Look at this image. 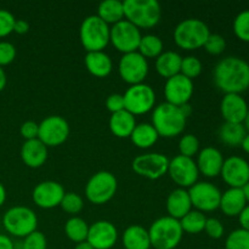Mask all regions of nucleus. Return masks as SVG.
Listing matches in <instances>:
<instances>
[{"label": "nucleus", "instance_id": "f257e3e1", "mask_svg": "<svg viewBox=\"0 0 249 249\" xmlns=\"http://www.w3.org/2000/svg\"><path fill=\"white\" fill-rule=\"evenodd\" d=\"M214 83L224 94H238L249 89V65L243 58L228 56L214 67Z\"/></svg>", "mask_w": 249, "mask_h": 249}, {"label": "nucleus", "instance_id": "79ce46f5", "mask_svg": "<svg viewBox=\"0 0 249 249\" xmlns=\"http://www.w3.org/2000/svg\"><path fill=\"white\" fill-rule=\"evenodd\" d=\"M15 21L16 18L11 12L0 9V38H5L14 32Z\"/></svg>", "mask_w": 249, "mask_h": 249}, {"label": "nucleus", "instance_id": "6e6d98bb", "mask_svg": "<svg viewBox=\"0 0 249 249\" xmlns=\"http://www.w3.org/2000/svg\"><path fill=\"white\" fill-rule=\"evenodd\" d=\"M242 191H243V195H245L246 201H247V204H249V181L242 187Z\"/></svg>", "mask_w": 249, "mask_h": 249}, {"label": "nucleus", "instance_id": "c756f323", "mask_svg": "<svg viewBox=\"0 0 249 249\" xmlns=\"http://www.w3.org/2000/svg\"><path fill=\"white\" fill-rule=\"evenodd\" d=\"M97 16L107 24H116L124 19L123 1L121 0H105L97 7Z\"/></svg>", "mask_w": 249, "mask_h": 249}, {"label": "nucleus", "instance_id": "5701e85b", "mask_svg": "<svg viewBox=\"0 0 249 249\" xmlns=\"http://www.w3.org/2000/svg\"><path fill=\"white\" fill-rule=\"evenodd\" d=\"M191 211L192 203L189 191L185 189H180V187L173 190L167 198L168 216L180 220Z\"/></svg>", "mask_w": 249, "mask_h": 249}, {"label": "nucleus", "instance_id": "4c0bfd02", "mask_svg": "<svg viewBox=\"0 0 249 249\" xmlns=\"http://www.w3.org/2000/svg\"><path fill=\"white\" fill-rule=\"evenodd\" d=\"M225 249H249V232L243 229L233 230L228 236Z\"/></svg>", "mask_w": 249, "mask_h": 249}, {"label": "nucleus", "instance_id": "72a5a7b5", "mask_svg": "<svg viewBox=\"0 0 249 249\" xmlns=\"http://www.w3.org/2000/svg\"><path fill=\"white\" fill-rule=\"evenodd\" d=\"M179 221L184 232L197 235V233L204 231L207 216L204 215V213L199 211H191L184 218L180 219Z\"/></svg>", "mask_w": 249, "mask_h": 249}, {"label": "nucleus", "instance_id": "393cba45", "mask_svg": "<svg viewBox=\"0 0 249 249\" xmlns=\"http://www.w3.org/2000/svg\"><path fill=\"white\" fill-rule=\"evenodd\" d=\"M246 206H247V201H246L242 189L230 187L224 194H221L219 208L226 216H238L241 212L246 208Z\"/></svg>", "mask_w": 249, "mask_h": 249}, {"label": "nucleus", "instance_id": "aec40b11", "mask_svg": "<svg viewBox=\"0 0 249 249\" xmlns=\"http://www.w3.org/2000/svg\"><path fill=\"white\" fill-rule=\"evenodd\" d=\"M249 107L247 101L238 94H225L220 104V112L228 123L242 124L247 116Z\"/></svg>", "mask_w": 249, "mask_h": 249}, {"label": "nucleus", "instance_id": "6e6552de", "mask_svg": "<svg viewBox=\"0 0 249 249\" xmlns=\"http://www.w3.org/2000/svg\"><path fill=\"white\" fill-rule=\"evenodd\" d=\"M118 181L111 172L101 170L92 175L85 185V196L92 204H105L114 197Z\"/></svg>", "mask_w": 249, "mask_h": 249}, {"label": "nucleus", "instance_id": "b1692460", "mask_svg": "<svg viewBox=\"0 0 249 249\" xmlns=\"http://www.w3.org/2000/svg\"><path fill=\"white\" fill-rule=\"evenodd\" d=\"M84 63L90 74L97 78H106L107 75L111 74L112 68H113L112 58L105 51L87 53Z\"/></svg>", "mask_w": 249, "mask_h": 249}, {"label": "nucleus", "instance_id": "4be33fe9", "mask_svg": "<svg viewBox=\"0 0 249 249\" xmlns=\"http://www.w3.org/2000/svg\"><path fill=\"white\" fill-rule=\"evenodd\" d=\"M48 147L39 139L24 141L21 148V158L29 168H40L48 160Z\"/></svg>", "mask_w": 249, "mask_h": 249}, {"label": "nucleus", "instance_id": "dca6fc26", "mask_svg": "<svg viewBox=\"0 0 249 249\" xmlns=\"http://www.w3.org/2000/svg\"><path fill=\"white\" fill-rule=\"evenodd\" d=\"M194 82L180 73L169 78L164 84L165 102L178 107L189 104L194 95Z\"/></svg>", "mask_w": 249, "mask_h": 249}, {"label": "nucleus", "instance_id": "412c9836", "mask_svg": "<svg viewBox=\"0 0 249 249\" xmlns=\"http://www.w3.org/2000/svg\"><path fill=\"white\" fill-rule=\"evenodd\" d=\"M224 160H225L223 153L218 148L208 146L202 148L198 152L196 164L199 174L204 175L206 178H216L220 175Z\"/></svg>", "mask_w": 249, "mask_h": 249}, {"label": "nucleus", "instance_id": "9b49d317", "mask_svg": "<svg viewBox=\"0 0 249 249\" xmlns=\"http://www.w3.org/2000/svg\"><path fill=\"white\" fill-rule=\"evenodd\" d=\"M169 158L163 153H143L134 158L131 168L140 177L150 180H158L168 173Z\"/></svg>", "mask_w": 249, "mask_h": 249}, {"label": "nucleus", "instance_id": "bf43d9fd", "mask_svg": "<svg viewBox=\"0 0 249 249\" xmlns=\"http://www.w3.org/2000/svg\"><path fill=\"white\" fill-rule=\"evenodd\" d=\"M123 249H124V248H123Z\"/></svg>", "mask_w": 249, "mask_h": 249}, {"label": "nucleus", "instance_id": "1a4fd4ad", "mask_svg": "<svg viewBox=\"0 0 249 249\" xmlns=\"http://www.w3.org/2000/svg\"><path fill=\"white\" fill-rule=\"evenodd\" d=\"M125 111L133 116H141L152 111L156 104V92L151 85H130L123 95Z\"/></svg>", "mask_w": 249, "mask_h": 249}, {"label": "nucleus", "instance_id": "13d9d810", "mask_svg": "<svg viewBox=\"0 0 249 249\" xmlns=\"http://www.w3.org/2000/svg\"><path fill=\"white\" fill-rule=\"evenodd\" d=\"M0 225H1V218H0Z\"/></svg>", "mask_w": 249, "mask_h": 249}, {"label": "nucleus", "instance_id": "a878e982", "mask_svg": "<svg viewBox=\"0 0 249 249\" xmlns=\"http://www.w3.org/2000/svg\"><path fill=\"white\" fill-rule=\"evenodd\" d=\"M109 130L112 131L114 136L119 139L130 138L131 133L136 126L135 116L129 113L128 111H121L113 113L109 118Z\"/></svg>", "mask_w": 249, "mask_h": 249}, {"label": "nucleus", "instance_id": "37998d69", "mask_svg": "<svg viewBox=\"0 0 249 249\" xmlns=\"http://www.w3.org/2000/svg\"><path fill=\"white\" fill-rule=\"evenodd\" d=\"M16 48L10 41H0V67L10 65L16 58Z\"/></svg>", "mask_w": 249, "mask_h": 249}, {"label": "nucleus", "instance_id": "8fccbe9b", "mask_svg": "<svg viewBox=\"0 0 249 249\" xmlns=\"http://www.w3.org/2000/svg\"><path fill=\"white\" fill-rule=\"evenodd\" d=\"M0 249H15V243L7 235L0 233Z\"/></svg>", "mask_w": 249, "mask_h": 249}, {"label": "nucleus", "instance_id": "f8f14e48", "mask_svg": "<svg viewBox=\"0 0 249 249\" xmlns=\"http://www.w3.org/2000/svg\"><path fill=\"white\" fill-rule=\"evenodd\" d=\"M70 136V124L61 116H49L39 123L38 139L46 147L62 145Z\"/></svg>", "mask_w": 249, "mask_h": 249}, {"label": "nucleus", "instance_id": "6ab92c4d", "mask_svg": "<svg viewBox=\"0 0 249 249\" xmlns=\"http://www.w3.org/2000/svg\"><path fill=\"white\" fill-rule=\"evenodd\" d=\"M118 240V230L111 221L99 220L89 226L87 241L94 249H111Z\"/></svg>", "mask_w": 249, "mask_h": 249}, {"label": "nucleus", "instance_id": "c9c22d12", "mask_svg": "<svg viewBox=\"0 0 249 249\" xmlns=\"http://www.w3.org/2000/svg\"><path fill=\"white\" fill-rule=\"evenodd\" d=\"M233 33L241 41L249 43V10L241 11L233 19Z\"/></svg>", "mask_w": 249, "mask_h": 249}, {"label": "nucleus", "instance_id": "864d4df0", "mask_svg": "<svg viewBox=\"0 0 249 249\" xmlns=\"http://www.w3.org/2000/svg\"><path fill=\"white\" fill-rule=\"evenodd\" d=\"M241 147H242V150L245 151L246 153H248L249 155V133H247V135H246L245 139H243L242 143H241Z\"/></svg>", "mask_w": 249, "mask_h": 249}, {"label": "nucleus", "instance_id": "49530a36", "mask_svg": "<svg viewBox=\"0 0 249 249\" xmlns=\"http://www.w3.org/2000/svg\"><path fill=\"white\" fill-rule=\"evenodd\" d=\"M106 107L112 114L125 109L124 106V97L121 94H111L106 100Z\"/></svg>", "mask_w": 249, "mask_h": 249}, {"label": "nucleus", "instance_id": "9d476101", "mask_svg": "<svg viewBox=\"0 0 249 249\" xmlns=\"http://www.w3.org/2000/svg\"><path fill=\"white\" fill-rule=\"evenodd\" d=\"M141 36L142 34L138 27L126 19H123L111 27L109 43H112V45L124 55V53L138 51Z\"/></svg>", "mask_w": 249, "mask_h": 249}, {"label": "nucleus", "instance_id": "c85d7f7f", "mask_svg": "<svg viewBox=\"0 0 249 249\" xmlns=\"http://www.w3.org/2000/svg\"><path fill=\"white\" fill-rule=\"evenodd\" d=\"M158 135L157 130L155 129V126L150 123H140L136 124L135 129L131 133L130 139L131 142L139 148H150L157 142Z\"/></svg>", "mask_w": 249, "mask_h": 249}, {"label": "nucleus", "instance_id": "603ef678", "mask_svg": "<svg viewBox=\"0 0 249 249\" xmlns=\"http://www.w3.org/2000/svg\"><path fill=\"white\" fill-rule=\"evenodd\" d=\"M5 201H6V189H5L4 185L0 182V207H2Z\"/></svg>", "mask_w": 249, "mask_h": 249}, {"label": "nucleus", "instance_id": "ea45409f", "mask_svg": "<svg viewBox=\"0 0 249 249\" xmlns=\"http://www.w3.org/2000/svg\"><path fill=\"white\" fill-rule=\"evenodd\" d=\"M203 48L206 49V51L211 55H220L225 51L226 49V40L223 36L216 33H211L209 34L208 39L204 43Z\"/></svg>", "mask_w": 249, "mask_h": 249}, {"label": "nucleus", "instance_id": "423d86ee", "mask_svg": "<svg viewBox=\"0 0 249 249\" xmlns=\"http://www.w3.org/2000/svg\"><path fill=\"white\" fill-rule=\"evenodd\" d=\"M1 224L9 235L17 238H24L36 231L38 216L33 209L28 207L15 206L5 212Z\"/></svg>", "mask_w": 249, "mask_h": 249}, {"label": "nucleus", "instance_id": "4468645a", "mask_svg": "<svg viewBox=\"0 0 249 249\" xmlns=\"http://www.w3.org/2000/svg\"><path fill=\"white\" fill-rule=\"evenodd\" d=\"M118 72L122 79L128 84H141L148 74V62L138 51L124 53L119 60Z\"/></svg>", "mask_w": 249, "mask_h": 249}, {"label": "nucleus", "instance_id": "20e7f679", "mask_svg": "<svg viewBox=\"0 0 249 249\" xmlns=\"http://www.w3.org/2000/svg\"><path fill=\"white\" fill-rule=\"evenodd\" d=\"M151 247L155 249H175L182 240L180 221L170 216H162L151 224L148 229Z\"/></svg>", "mask_w": 249, "mask_h": 249}, {"label": "nucleus", "instance_id": "ddd939ff", "mask_svg": "<svg viewBox=\"0 0 249 249\" xmlns=\"http://www.w3.org/2000/svg\"><path fill=\"white\" fill-rule=\"evenodd\" d=\"M187 191L191 198L192 207H195L196 211L202 212V213L214 212L220 206L221 192L212 182L197 181Z\"/></svg>", "mask_w": 249, "mask_h": 249}, {"label": "nucleus", "instance_id": "c03bdc74", "mask_svg": "<svg viewBox=\"0 0 249 249\" xmlns=\"http://www.w3.org/2000/svg\"><path fill=\"white\" fill-rule=\"evenodd\" d=\"M204 231H206L207 235L211 238H213V240H219V238H221L224 236L225 229H224V225L221 224V221L219 220V219L207 218Z\"/></svg>", "mask_w": 249, "mask_h": 249}, {"label": "nucleus", "instance_id": "f03ea898", "mask_svg": "<svg viewBox=\"0 0 249 249\" xmlns=\"http://www.w3.org/2000/svg\"><path fill=\"white\" fill-rule=\"evenodd\" d=\"M124 17L139 29L153 28L162 18V7L157 0H124Z\"/></svg>", "mask_w": 249, "mask_h": 249}, {"label": "nucleus", "instance_id": "bb28decb", "mask_svg": "<svg viewBox=\"0 0 249 249\" xmlns=\"http://www.w3.org/2000/svg\"><path fill=\"white\" fill-rule=\"evenodd\" d=\"M181 61L182 57L177 51H163L156 58V71L160 77L169 79L180 73Z\"/></svg>", "mask_w": 249, "mask_h": 249}, {"label": "nucleus", "instance_id": "58836bf2", "mask_svg": "<svg viewBox=\"0 0 249 249\" xmlns=\"http://www.w3.org/2000/svg\"><path fill=\"white\" fill-rule=\"evenodd\" d=\"M180 155L185 157L192 158L194 156L198 155L199 152V140L194 134H186L181 136L179 141Z\"/></svg>", "mask_w": 249, "mask_h": 249}, {"label": "nucleus", "instance_id": "2eb2a0df", "mask_svg": "<svg viewBox=\"0 0 249 249\" xmlns=\"http://www.w3.org/2000/svg\"><path fill=\"white\" fill-rule=\"evenodd\" d=\"M168 174L180 189H190L198 180L199 172L194 158L179 155L169 160Z\"/></svg>", "mask_w": 249, "mask_h": 249}, {"label": "nucleus", "instance_id": "7ed1b4c3", "mask_svg": "<svg viewBox=\"0 0 249 249\" xmlns=\"http://www.w3.org/2000/svg\"><path fill=\"white\" fill-rule=\"evenodd\" d=\"M187 118L184 116L180 107L168 102L160 104L153 108L152 125L158 135L163 138H174L180 135L186 126Z\"/></svg>", "mask_w": 249, "mask_h": 249}, {"label": "nucleus", "instance_id": "5fc2aeb1", "mask_svg": "<svg viewBox=\"0 0 249 249\" xmlns=\"http://www.w3.org/2000/svg\"><path fill=\"white\" fill-rule=\"evenodd\" d=\"M74 249H94L91 247V245H90L88 241H84V242H80V243H77L75 245V248Z\"/></svg>", "mask_w": 249, "mask_h": 249}, {"label": "nucleus", "instance_id": "473e14b6", "mask_svg": "<svg viewBox=\"0 0 249 249\" xmlns=\"http://www.w3.org/2000/svg\"><path fill=\"white\" fill-rule=\"evenodd\" d=\"M138 53H141L143 57L157 58L163 53V41L162 39L155 34H146L141 36L140 44H139Z\"/></svg>", "mask_w": 249, "mask_h": 249}, {"label": "nucleus", "instance_id": "0eeeda50", "mask_svg": "<svg viewBox=\"0 0 249 249\" xmlns=\"http://www.w3.org/2000/svg\"><path fill=\"white\" fill-rule=\"evenodd\" d=\"M211 31L202 19H182L174 29V41L184 50H197L202 48L208 39Z\"/></svg>", "mask_w": 249, "mask_h": 249}, {"label": "nucleus", "instance_id": "a19ab883", "mask_svg": "<svg viewBox=\"0 0 249 249\" xmlns=\"http://www.w3.org/2000/svg\"><path fill=\"white\" fill-rule=\"evenodd\" d=\"M21 247L22 249H46L48 248V240L43 232L36 230L23 238Z\"/></svg>", "mask_w": 249, "mask_h": 249}, {"label": "nucleus", "instance_id": "2f4dec72", "mask_svg": "<svg viewBox=\"0 0 249 249\" xmlns=\"http://www.w3.org/2000/svg\"><path fill=\"white\" fill-rule=\"evenodd\" d=\"M66 236L70 238L72 242L80 243L87 241L88 232H89V225L84 219L79 216H72L67 220L65 225Z\"/></svg>", "mask_w": 249, "mask_h": 249}, {"label": "nucleus", "instance_id": "7c9ffc66", "mask_svg": "<svg viewBox=\"0 0 249 249\" xmlns=\"http://www.w3.org/2000/svg\"><path fill=\"white\" fill-rule=\"evenodd\" d=\"M246 135H247V131H246L243 124L240 123H228V122H225L219 129L220 140L225 145L230 146V147L241 146Z\"/></svg>", "mask_w": 249, "mask_h": 249}, {"label": "nucleus", "instance_id": "f3484780", "mask_svg": "<svg viewBox=\"0 0 249 249\" xmlns=\"http://www.w3.org/2000/svg\"><path fill=\"white\" fill-rule=\"evenodd\" d=\"M221 178L232 189H242L249 181V163L240 156H231L224 160Z\"/></svg>", "mask_w": 249, "mask_h": 249}, {"label": "nucleus", "instance_id": "de8ad7c7", "mask_svg": "<svg viewBox=\"0 0 249 249\" xmlns=\"http://www.w3.org/2000/svg\"><path fill=\"white\" fill-rule=\"evenodd\" d=\"M238 221L241 224V229L249 232V204H247L246 208L241 212V214L238 215Z\"/></svg>", "mask_w": 249, "mask_h": 249}, {"label": "nucleus", "instance_id": "4d7b16f0", "mask_svg": "<svg viewBox=\"0 0 249 249\" xmlns=\"http://www.w3.org/2000/svg\"><path fill=\"white\" fill-rule=\"evenodd\" d=\"M242 124H243V126H245L246 131H247V133H249V109H248V112H247V116H246L245 121H243Z\"/></svg>", "mask_w": 249, "mask_h": 249}, {"label": "nucleus", "instance_id": "a18cd8bd", "mask_svg": "<svg viewBox=\"0 0 249 249\" xmlns=\"http://www.w3.org/2000/svg\"><path fill=\"white\" fill-rule=\"evenodd\" d=\"M19 131H21L22 138H23L26 141L34 140V139H38L39 124L33 121H27L22 124Z\"/></svg>", "mask_w": 249, "mask_h": 249}, {"label": "nucleus", "instance_id": "cd10ccee", "mask_svg": "<svg viewBox=\"0 0 249 249\" xmlns=\"http://www.w3.org/2000/svg\"><path fill=\"white\" fill-rule=\"evenodd\" d=\"M124 249H150L151 241L148 230L141 225H130L123 233Z\"/></svg>", "mask_w": 249, "mask_h": 249}, {"label": "nucleus", "instance_id": "09e8293b", "mask_svg": "<svg viewBox=\"0 0 249 249\" xmlns=\"http://www.w3.org/2000/svg\"><path fill=\"white\" fill-rule=\"evenodd\" d=\"M29 31V23L26 19H16L14 26V32L17 34H26Z\"/></svg>", "mask_w": 249, "mask_h": 249}, {"label": "nucleus", "instance_id": "e433bc0d", "mask_svg": "<svg viewBox=\"0 0 249 249\" xmlns=\"http://www.w3.org/2000/svg\"><path fill=\"white\" fill-rule=\"evenodd\" d=\"M60 207L62 208L63 212L71 215H75L79 212H82L83 207H84V201L82 197L75 192H66L63 196L62 201H61Z\"/></svg>", "mask_w": 249, "mask_h": 249}, {"label": "nucleus", "instance_id": "f704fd0d", "mask_svg": "<svg viewBox=\"0 0 249 249\" xmlns=\"http://www.w3.org/2000/svg\"><path fill=\"white\" fill-rule=\"evenodd\" d=\"M202 70H203V66H202L201 60L197 58L196 56H186V57L182 58L180 74L194 80L195 78H197L201 74Z\"/></svg>", "mask_w": 249, "mask_h": 249}, {"label": "nucleus", "instance_id": "39448f33", "mask_svg": "<svg viewBox=\"0 0 249 249\" xmlns=\"http://www.w3.org/2000/svg\"><path fill=\"white\" fill-rule=\"evenodd\" d=\"M111 27L97 15H90L83 19L79 28V39L88 53L104 51L109 43Z\"/></svg>", "mask_w": 249, "mask_h": 249}, {"label": "nucleus", "instance_id": "3c124183", "mask_svg": "<svg viewBox=\"0 0 249 249\" xmlns=\"http://www.w3.org/2000/svg\"><path fill=\"white\" fill-rule=\"evenodd\" d=\"M6 83H7L6 73H5L4 68L0 67V92L5 89V87H6Z\"/></svg>", "mask_w": 249, "mask_h": 249}, {"label": "nucleus", "instance_id": "a211bd4d", "mask_svg": "<svg viewBox=\"0 0 249 249\" xmlns=\"http://www.w3.org/2000/svg\"><path fill=\"white\" fill-rule=\"evenodd\" d=\"M65 194V189L60 182L48 180V181L39 182L34 187L32 198L39 208L53 209L60 206Z\"/></svg>", "mask_w": 249, "mask_h": 249}]
</instances>
